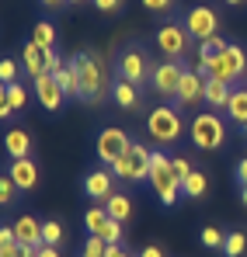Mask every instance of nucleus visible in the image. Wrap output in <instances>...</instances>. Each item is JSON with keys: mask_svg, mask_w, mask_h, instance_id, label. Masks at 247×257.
I'll return each mask as SVG.
<instances>
[{"mask_svg": "<svg viewBox=\"0 0 247 257\" xmlns=\"http://www.w3.org/2000/svg\"><path fill=\"white\" fill-rule=\"evenodd\" d=\"M0 80L4 84H18V63L14 59H4L0 63Z\"/></svg>", "mask_w": 247, "mask_h": 257, "instance_id": "nucleus-33", "label": "nucleus"}, {"mask_svg": "<svg viewBox=\"0 0 247 257\" xmlns=\"http://www.w3.org/2000/svg\"><path fill=\"white\" fill-rule=\"evenodd\" d=\"M223 4H230V7H240V4H247V0H223Z\"/></svg>", "mask_w": 247, "mask_h": 257, "instance_id": "nucleus-46", "label": "nucleus"}, {"mask_svg": "<svg viewBox=\"0 0 247 257\" xmlns=\"http://www.w3.org/2000/svg\"><path fill=\"white\" fill-rule=\"evenodd\" d=\"M247 254V236L240 229L226 233V243H223V257H244Z\"/></svg>", "mask_w": 247, "mask_h": 257, "instance_id": "nucleus-25", "label": "nucleus"}, {"mask_svg": "<svg viewBox=\"0 0 247 257\" xmlns=\"http://www.w3.org/2000/svg\"><path fill=\"white\" fill-rule=\"evenodd\" d=\"M150 167H153V150L143 146L139 139H132L125 146V153L112 164V174L125 181H150Z\"/></svg>", "mask_w": 247, "mask_h": 257, "instance_id": "nucleus-1", "label": "nucleus"}, {"mask_svg": "<svg viewBox=\"0 0 247 257\" xmlns=\"http://www.w3.org/2000/svg\"><path fill=\"white\" fill-rule=\"evenodd\" d=\"M32 90H35V101H39L45 111H59L66 104V94H63V87L56 84L52 73H42L39 80H32Z\"/></svg>", "mask_w": 247, "mask_h": 257, "instance_id": "nucleus-12", "label": "nucleus"}, {"mask_svg": "<svg viewBox=\"0 0 247 257\" xmlns=\"http://www.w3.org/2000/svg\"><path fill=\"white\" fill-rule=\"evenodd\" d=\"M94 7H98V11H105V14H112V11H119V7H122V0H94Z\"/></svg>", "mask_w": 247, "mask_h": 257, "instance_id": "nucleus-37", "label": "nucleus"}, {"mask_svg": "<svg viewBox=\"0 0 247 257\" xmlns=\"http://www.w3.org/2000/svg\"><path fill=\"white\" fill-rule=\"evenodd\" d=\"M4 150H7L11 160H28V157H32V136H28L25 128H11V132L4 136Z\"/></svg>", "mask_w": 247, "mask_h": 257, "instance_id": "nucleus-16", "label": "nucleus"}, {"mask_svg": "<svg viewBox=\"0 0 247 257\" xmlns=\"http://www.w3.org/2000/svg\"><path fill=\"white\" fill-rule=\"evenodd\" d=\"M185 32L192 35V39H199V42H209L216 32H219V14L212 11V7H192L188 14H185Z\"/></svg>", "mask_w": 247, "mask_h": 257, "instance_id": "nucleus-8", "label": "nucleus"}, {"mask_svg": "<svg viewBox=\"0 0 247 257\" xmlns=\"http://www.w3.org/2000/svg\"><path fill=\"white\" fill-rule=\"evenodd\" d=\"M21 254V243L14 240V243H0V257H18Z\"/></svg>", "mask_w": 247, "mask_h": 257, "instance_id": "nucleus-39", "label": "nucleus"}, {"mask_svg": "<svg viewBox=\"0 0 247 257\" xmlns=\"http://www.w3.org/2000/svg\"><path fill=\"white\" fill-rule=\"evenodd\" d=\"M0 101H7L14 111H21V108H28V90L21 84H4V90H0Z\"/></svg>", "mask_w": 247, "mask_h": 257, "instance_id": "nucleus-23", "label": "nucleus"}, {"mask_svg": "<svg viewBox=\"0 0 247 257\" xmlns=\"http://www.w3.org/2000/svg\"><path fill=\"white\" fill-rule=\"evenodd\" d=\"M32 42H39L42 49L52 52V49H56V28H52L49 21H39V25L32 28Z\"/></svg>", "mask_w": 247, "mask_h": 257, "instance_id": "nucleus-26", "label": "nucleus"}, {"mask_svg": "<svg viewBox=\"0 0 247 257\" xmlns=\"http://www.w3.org/2000/svg\"><path fill=\"white\" fill-rule=\"evenodd\" d=\"M233 177H237V184H240V188H247V157L237 164V174H233Z\"/></svg>", "mask_w": 247, "mask_h": 257, "instance_id": "nucleus-40", "label": "nucleus"}, {"mask_svg": "<svg viewBox=\"0 0 247 257\" xmlns=\"http://www.w3.org/2000/svg\"><path fill=\"white\" fill-rule=\"evenodd\" d=\"M7 174H11V181L18 184V191H32V188L39 184V167H35L32 157H28V160H11V164H7Z\"/></svg>", "mask_w": 247, "mask_h": 257, "instance_id": "nucleus-14", "label": "nucleus"}, {"mask_svg": "<svg viewBox=\"0 0 247 257\" xmlns=\"http://www.w3.org/2000/svg\"><path fill=\"white\" fill-rule=\"evenodd\" d=\"M150 188L157 191V198L164 205H178V198H181V177L171 167V157L157 150H153V167H150Z\"/></svg>", "mask_w": 247, "mask_h": 257, "instance_id": "nucleus-2", "label": "nucleus"}, {"mask_svg": "<svg viewBox=\"0 0 247 257\" xmlns=\"http://www.w3.org/2000/svg\"><path fill=\"white\" fill-rule=\"evenodd\" d=\"M230 94H233V87H230V84L206 77V101L212 104V108H226V104H230Z\"/></svg>", "mask_w": 247, "mask_h": 257, "instance_id": "nucleus-20", "label": "nucleus"}, {"mask_svg": "<svg viewBox=\"0 0 247 257\" xmlns=\"http://www.w3.org/2000/svg\"><path fill=\"white\" fill-rule=\"evenodd\" d=\"M199 101H206V77L199 70H185V80L178 87L174 108H195Z\"/></svg>", "mask_w": 247, "mask_h": 257, "instance_id": "nucleus-11", "label": "nucleus"}, {"mask_svg": "<svg viewBox=\"0 0 247 257\" xmlns=\"http://www.w3.org/2000/svg\"><path fill=\"white\" fill-rule=\"evenodd\" d=\"M63 66H66V63H63V56H59V52H49V73L56 77V73H59Z\"/></svg>", "mask_w": 247, "mask_h": 257, "instance_id": "nucleus-36", "label": "nucleus"}, {"mask_svg": "<svg viewBox=\"0 0 247 257\" xmlns=\"http://www.w3.org/2000/svg\"><path fill=\"white\" fill-rule=\"evenodd\" d=\"M42 7H63V4H70V0H39Z\"/></svg>", "mask_w": 247, "mask_h": 257, "instance_id": "nucleus-45", "label": "nucleus"}, {"mask_svg": "<svg viewBox=\"0 0 247 257\" xmlns=\"http://www.w3.org/2000/svg\"><path fill=\"white\" fill-rule=\"evenodd\" d=\"M136 257H164V250L150 243V247H143V250H139V254H136Z\"/></svg>", "mask_w": 247, "mask_h": 257, "instance_id": "nucleus-42", "label": "nucleus"}, {"mask_svg": "<svg viewBox=\"0 0 247 257\" xmlns=\"http://www.w3.org/2000/svg\"><path fill=\"white\" fill-rule=\"evenodd\" d=\"M39 257H59V250H56V247H49V243H42V247H39Z\"/></svg>", "mask_w": 247, "mask_h": 257, "instance_id": "nucleus-43", "label": "nucleus"}, {"mask_svg": "<svg viewBox=\"0 0 247 257\" xmlns=\"http://www.w3.org/2000/svg\"><path fill=\"white\" fill-rule=\"evenodd\" d=\"M18 198V184L11 181V174H0V205H14Z\"/></svg>", "mask_w": 247, "mask_h": 257, "instance_id": "nucleus-29", "label": "nucleus"}, {"mask_svg": "<svg viewBox=\"0 0 247 257\" xmlns=\"http://www.w3.org/2000/svg\"><path fill=\"white\" fill-rule=\"evenodd\" d=\"M226 39H223V35H212V39H209V42H202V49H206V52H223V49H226Z\"/></svg>", "mask_w": 247, "mask_h": 257, "instance_id": "nucleus-35", "label": "nucleus"}, {"mask_svg": "<svg viewBox=\"0 0 247 257\" xmlns=\"http://www.w3.org/2000/svg\"><path fill=\"white\" fill-rule=\"evenodd\" d=\"M70 4H84V0H70Z\"/></svg>", "mask_w": 247, "mask_h": 257, "instance_id": "nucleus-48", "label": "nucleus"}, {"mask_svg": "<svg viewBox=\"0 0 247 257\" xmlns=\"http://www.w3.org/2000/svg\"><path fill=\"white\" fill-rule=\"evenodd\" d=\"M171 4H174V0H143L146 11H171Z\"/></svg>", "mask_w": 247, "mask_h": 257, "instance_id": "nucleus-38", "label": "nucleus"}, {"mask_svg": "<svg viewBox=\"0 0 247 257\" xmlns=\"http://www.w3.org/2000/svg\"><path fill=\"white\" fill-rule=\"evenodd\" d=\"M108 257H132V254L125 250L122 243H108Z\"/></svg>", "mask_w": 247, "mask_h": 257, "instance_id": "nucleus-41", "label": "nucleus"}, {"mask_svg": "<svg viewBox=\"0 0 247 257\" xmlns=\"http://www.w3.org/2000/svg\"><path fill=\"white\" fill-rule=\"evenodd\" d=\"M240 202H244V205H247V188H240Z\"/></svg>", "mask_w": 247, "mask_h": 257, "instance_id": "nucleus-47", "label": "nucleus"}, {"mask_svg": "<svg viewBox=\"0 0 247 257\" xmlns=\"http://www.w3.org/2000/svg\"><path fill=\"white\" fill-rule=\"evenodd\" d=\"M206 191H209V181H206L202 171H192L185 181H181V195H185V198H202Z\"/></svg>", "mask_w": 247, "mask_h": 257, "instance_id": "nucleus-22", "label": "nucleus"}, {"mask_svg": "<svg viewBox=\"0 0 247 257\" xmlns=\"http://www.w3.org/2000/svg\"><path fill=\"white\" fill-rule=\"evenodd\" d=\"M188 32H185V25H178V21H167L157 28V49L164 52L167 59H181L185 52H188Z\"/></svg>", "mask_w": 247, "mask_h": 257, "instance_id": "nucleus-10", "label": "nucleus"}, {"mask_svg": "<svg viewBox=\"0 0 247 257\" xmlns=\"http://www.w3.org/2000/svg\"><path fill=\"white\" fill-rule=\"evenodd\" d=\"M185 80V66L181 59H171V63H157L153 73H150V84L160 97H178V87Z\"/></svg>", "mask_w": 247, "mask_h": 257, "instance_id": "nucleus-9", "label": "nucleus"}, {"mask_svg": "<svg viewBox=\"0 0 247 257\" xmlns=\"http://www.w3.org/2000/svg\"><path fill=\"white\" fill-rule=\"evenodd\" d=\"M84 257H108V243L101 236H87L84 240Z\"/></svg>", "mask_w": 247, "mask_h": 257, "instance_id": "nucleus-31", "label": "nucleus"}, {"mask_svg": "<svg viewBox=\"0 0 247 257\" xmlns=\"http://www.w3.org/2000/svg\"><path fill=\"white\" fill-rule=\"evenodd\" d=\"M11 115H14V108H11L7 101H0V118H11Z\"/></svg>", "mask_w": 247, "mask_h": 257, "instance_id": "nucleus-44", "label": "nucleus"}, {"mask_svg": "<svg viewBox=\"0 0 247 257\" xmlns=\"http://www.w3.org/2000/svg\"><path fill=\"white\" fill-rule=\"evenodd\" d=\"M112 97H115V104L125 108V111H136V108H139V87L122 80V77L112 80Z\"/></svg>", "mask_w": 247, "mask_h": 257, "instance_id": "nucleus-18", "label": "nucleus"}, {"mask_svg": "<svg viewBox=\"0 0 247 257\" xmlns=\"http://www.w3.org/2000/svg\"><path fill=\"white\" fill-rule=\"evenodd\" d=\"M101 240H105V243H122V222H119V219H108Z\"/></svg>", "mask_w": 247, "mask_h": 257, "instance_id": "nucleus-32", "label": "nucleus"}, {"mask_svg": "<svg viewBox=\"0 0 247 257\" xmlns=\"http://www.w3.org/2000/svg\"><path fill=\"white\" fill-rule=\"evenodd\" d=\"M105 209H108V215H112V219H119V222H125V219H132V215H136L132 198H129V195H119V191L105 202Z\"/></svg>", "mask_w": 247, "mask_h": 257, "instance_id": "nucleus-21", "label": "nucleus"}, {"mask_svg": "<svg viewBox=\"0 0 247 257\" xmlns=\"http://www.w3.org/2000/svg\"><path fill=\"white\" fill-rule=\"evenodd\" d=\"M56 52V49H52ZM25 73L32 77V80H39L42 73H49V49H42L39 42H25Z\"/></svg>", "mask_w": 247, "mask_h": 257, "instance_id": "nucleus-15", "label": "nucleus"}, {"mask_svg": "<svg viewBox=\"0 0 247 257\" xmlns=\"http://www.w3.org/2000/svg\"><path fill=\"white\" fill-rule=\"evenodd\" d=\"M119 73L115 77H122V80H129V84H136V87H143V80L153 73L150 70V56L139 49V45H129L122 56H119V66H115Z\"/></svg>", "mask_w": 247, "mask_h": 257, "instance_id": "nucleus-6", "label": "nucleus"}, {"mask_svg": "<svg viewBox=\"0 0 247 257\" xmlns=\"http://www.w3.org/2000/svg\"><path fill=\"white\" fill-rule=\"evenodd\" d=\"M171 167H174V174H178V177H181V181H185V177H188V174L195 171V167H192V164H188V160H185V157H171Z\"/></svg>", "mask_w": 247, "mask_h": 257, "instance_id": "nucleus-34", "label": "nucleus"}, {"mask_svg": "<svg viewBox=\"0 0 247 257\" xmlns=\"http://www.w3.org/2000/svg\"><path fill=\"white\" fill-rule=\"evenodd\" d=\"M223 243H226V233H223V229H216V226H206V229H202V247L223 250Z\"/></svg>", "mask_w": 247, "mask_h": 257, "instance_id": "nucleus-28", "label": "nucleus"}, {"mask_svg": "<svg viewBox=\"0 0 247 257\" xmlns=\"http://www.w3.org/2000/svg\"><path fill=\"white\" fill-rule=\"evenodd\" d=\"M146 132H150V139L153 143H178L181 139V132H185V118L178 115V108H171V104H160V108H153L150 115H146Z\"/></svg>", "mask_w": 247, "mask_h": 257, "instance_id": "nucleus-3", "label": "nucleus"}, {"mask_svg": "<svg viewBox=\"0 0 247 257\" xmlns=\"http://www.w3.org/2000/svg\"><path fill=\"white\" fill-rule=\"evenodd\" d=\"M70 66L77 70L84 101H101V94H105V73H101V63H98L91 52H77V56L70 59Z\"/></svg>", "mask_w": 247, "mask_h": 257, "instance_id": "nucleus-4", "label": "nucleus"}, {"mask_svg": "<svg viewBox=\"0 0 247 257\" xmlns=\"http://www.w3.org/2000/svg\"><path fill=\"white\" fill-rule=\"evenodd\" d=\"M63 240V226L56 222V219H49V222H42V243H49V247H56Z\"/></svg>", "mask_w": 247, "mask_h": 257, "instance_id": "nucleus-30", "label": "nucleus"}, {"mask_svg": "<svg viewBox=\"0 0 247 257\" xmlns=\"http://www.w3.org/2000/svg\"><path fill=\"white\" fill-rule=\"evenodd\" d=\"M108 219H112L108 209H91V212L84 215V226L91 229V236H101V233H105V226H108Z\"/></svg>", "mask_w": 247, "mask_h": 257, "instance_id": "nucleus-27", "label": "nucleus"}, {"mask_svg": "<svg viewBox=\"0 0 247 257\" xmlns=\"http://www.w3.org/2000/svg\"><path fill=\"white\" fill-rule=\"evenodd\" d=\"M56 84L63 87V94H66V97H80V80H77V70H73L70 63L56 73Z\"/></svg>", "mask_w": 247, "mask_h": 257, "instance_id": "nucleus-24", "label": "nucleus"}, {"mask_svg": "<svg viewBox=\"0 0 247 257\" xmlns=\"http://www.w3.org/2000/svg\"><path fill=\"white\" fill-rule=\"evenodd\" d=\"M226 115H230V122H233L237 128L247 132V87H233L230 104H226Z\"/></svg>", "mask_w": 247, "mask_h": 257, "instance_id": "nucleus-19", "label": "nucleus"}, {"mask_svg": "<svg viewBox=\"0 0 247 257\" xmlns=\"http://www.w3.org/2000/svg\"><path fill=\"white\" fill-rule=\"evenodd\" d=\"M112 177H115V174H108V167L91 171L84 177V195L94 198V202H108V198L115 195V181H112Z\"/></svg>", "mask_w": 247, "mask_h": 257, "instance_id": "nucleus-13", "label": "nucleus"}, {"mask_svg": "<svg viewBox=\"0 0 247 257\" xmlns=\"http://www.w3.org/2000/svg\"><path fill=\"white\" fill-rule=\"evenodd\" d=\"M132 139H129V132L119 125H108L98 132V143H94V150H98V160L105 164V167H112L119 157L125 153V146H129Z\"/></svg>", "mask_w": 247, "mask_h": 257, "instance_id": "nucleus-7", "label": "nucleus"}, {"mask_svg": "<svg viewBox=\"0 0 247 257\" xmlns=\"http://www.w3.org/2000/svg\"><path fill=\"white\" fill-rule=\"evenodd\" d=\"M14 236L21 247H42V222L35 215H21L14 222Z\"/></svg>", "mask_w": 247, "mask_h": 257, "instance_id": "nucleus-17", "label": "nucleus"}, {"mask_svg": "<svg viewBox=\"0 0 247 257\" xmlns=\"http://www.w3.org/2000/svg\"><path fill=\"white\" fill-rule=\"evenodd\" d=\"M192 143L199 150H223L226 143V125L216 111H202L192 118Z\"/></svg>", "mask_w": 247, "mask_h": 257, "instance_id": "nucleus-5", "label": "nucleus"}]
</instances>
